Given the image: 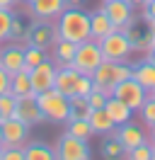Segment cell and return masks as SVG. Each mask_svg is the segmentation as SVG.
I'll list each match as a JSON object with an SVG mask.
<instances>
[{
	"mask_svg": "<svg viewBox=\"0 0 155 160\" xmlns=\"http://www.w3.org/2000/svg\"><path fill=\"white\" fill-rule=\"evenodd\" d=\"M56 29L61 39H68L73 44L90 39V15L80 8H66V10L58 15Z\"/></svg>",
	"mask_w": 155,
	"mask_h": 160,
	"instance_id": "6da1fadb",
	"label": "cell"
},
{
	"mask_svg": "<svg viewBox=\"0 0 155 160\" xmlns=\"http://www.w3.org/2000/svg\"><path fill=\"white\" fill-rule=\"evenodd\" d=\"M131 78V66L126 63V61H102L97 70L92 73V82H95V88L99 90H104L107 95H112L116 82H121V80Z\"/></svg>",
	"mask_w": 155,
	"mask_h": 160,
	"instance_id": "7a4b0ae2",
	"label": "cell"
},
{
	"mask_svg": "<svg viewBox=\"0 0 155 160\" xmlns=\"http://www.w3.org/2000/svg\"><path fill=\"white\" fill-rule=\"evenodd\" d=\"M37 102H39V109H41V114H44L46 121H53V124H66L68 121L70 102H68V97L61 95L56 88H48V90L39 92Z\"/></svg>",
	"mask_w": 155,
	"mask_h": 160,
	"instance_id": "3957f363",
	"label": "cell"
},
{
	"mask_svg": "<svg viewBox=\"0 0 155 160\" xmlns=\"http://www.w3.org/2000/svg\"><path fill=\"white\" fill-rule=\"evenodd\" d=\"M102 61H104V56H102V49H99V41L85 39V41L78 44L75 56L70 61V66H73L78 73H82V75H92Z\"/></svg>",
	"mask_w": 155,
	"mask_h": 160,
	"instance_id": "277c9868",
	"label": "cell"
},
{
	"mask_svg": "<svg viewBox=\"0 0 155 160\" xmlns=\"http://www.w3.org/2000/svg\"><path fill=\"white\" fill-rule=\"evenodd\" d=\"M99 49H102L104 61H126L133 53V41L121 29H114L112 34H107L104 39H99Z\"/></svg>",
	"mask_w": 155,
	"mask_h": 160,
	"instance_id": "5b68a950",
	"label": "cell"
},
{
	"mask_svg": "<svg viewBox=\"0 0 155 160\" xmlns=\"http://www.w3.org/2000/svg\"><path fill=\"white\" fill-rule=\"evenodd\" d=\"M92 150L85 138H78L73 133H63L56 143V160H90Z\"/></svg>",
	"mask_w": 155,
	"mask_h": 160,
	"instance_id": "8992f818",
	"label": "cell"
},
{
	"mask_svg": "<svg viewBox=\"0 0 155 160\" xmlns=\"http://www.w3.org/2000/svg\"><path fill=\"white\" fill-rule=\"evenodd\" d=\"M24 39H27V44H32V46H39V49L48 51L58 39V29L51 20H37L27 29Z\"/></svg>",
	"mask_w": 155,
	"mask_h": 160,
	"instance_id": "52a82bcc",
	"label": "cell"
},
{
	"mask_svg": "<svg viewBox=\"0 0 155 160\" xmlns=\"http://www.w3.org/2000/svg\"><path fill=\"white\" fill-rule=\"evenodd\" d=\"M12 117L19 119L22 124H27L29 129L32 126H37L41 124L44 119V114L39 109V102H37V92H27V95H19L17 97V104H15V112H12Z\"/></svg>",
	"mask_w": 155,
	"mask_h": 160,
	"instance_id": "ba28073f",
	"label": "cell"
},
{
	"mask_svg": "<svg viewBox=\"0 0 155 160\" xmlns=\"http://www.w3.org/2000/svg\"><path fill=\"white\" fill-rule=\"evenodd\" d=\"M112 95H114V97H119L121 102H126V104H128L133 112L141 109V104H143L145 97H148L145 88L138 82V80H133V78H126V80H121V82H116L114 90H112Z\"/></svg>",
	"mask_w": 155,
	"mask_h": 160,
	"instance_id": "9c48e42d",
	"label": "cell"
},
{
	"mask_svg": "<svg viewBox=\"0 0 155 160\" xmlns=\"http://www.w3.org/2000/svg\"><path fill=\"white\" fill-rule=\"evenodd\" d=\"M0 129H2V146L5 148H24L29 138V126L22 124L15 117H8V119L0 121Z\"/></svg>",
	"mask_w": 155,
	"mask_h": 160,
	"instance_id": "30bf717a",
	"label": "cell"
},
{
	"mask_svg": "<svg viewBox=\"0 0 155 160\" xmlns=\"http://www.w3.org/2000/svg\"><path fill=\"white\" fill-rule=\"evenodd\" d=\"M29 80H32V92H44L48 88H53V80H56V63L53 61H41L37 68L29 70Z\"/></svg>",
	"mask_w": 155,
	"mask_h": 160,
	"instance_id": "8fae6325",
	"label": "cell"
},
{
	"mask_svg": "<svg viewBox=\"0 0 155 160\" xmlns=\"http://www.w3.org/2000/svg\"><path fill=\"white\" fill-rule=\"evenodd\" d=\"M114 136L121 141L124 150H133L136 146H141V143H145V141H148L143 126H141V124H133L131 119L126 121V124H121V126H116Z\"/></svg>",
	"mask_w": 155,
	"mask_h": 160,
	"instance_id": "7c38bea8",
	"label": "cell"
},
{
	"mask_svg": "<svg viewBox=\"0 0 155 160\" xmlns=\"http://www.w3.org/2000/svg\"><path fill=\"white\" fill-rule=\"evenodd\" d=\"M82 73H78L73 66H58L56 68V80H53V88H56L61 95L66 97H73L78 88V80H80Z\"/></svg>",
	"mask_w": 155,
	"mask_h": 160,
	"instance_id": "4fadbf2b",
	"label": "cell"
},
{
	"mask_svg": "<svg viewBox=\"0 0 155 160\" xmlns=\"http://www.w3.org/2000/svg\"><path fill=\"white\" fill-rule=\"evenodd\" d=\"M99 10H102L107 17L116 24V29H119V27H124L126 22L133 17V8H131L126 0H104Z\"/></svg>",
	"mask_w": 155,
	"mask_h": 160,
	"instance_id": "5bb4252c",
	"label": "cell"
},
{
	"mask_svg": "<svg viewBox=\"0 0 155 160\" xmlns=\"http://www.w3.org/2000/svg\"><path fill=\"white\" fill-rule=\"evenodd\" d=\"M66 8L68 0H32L29 2V12L37 20H56Z\"/></svg>",
	"mask_w": 155,
	"mask_h": 160,
	"instance_id": "9a60e30c",
	"label": "cell"
},
{
	"mask_svg": "<svg viewBox=\"0 0 155 160\" xmlns=\"http://www.w3.org/2000/svg\"><path fill=\"white\" fill-rule=\"evenodd\" d=\"M0 66L8 70L10 75L24 68V46L22 44H8L0 49Z\"/></svg>",
	"mask_w": 155,
	"mask_h": 160,
	"instance_id": "2e32d148",
	"label": "cell"
},
{
	"mask_svg": "<svg viewBox=\"0 0 155 160\" xmlns=\"http://www.w3.org/2000/svg\"><path fill=\"white\" fill-rule=\"evenodd\" d=\"M131 78L138 80L145 88V92H153L155 90V63L148 58L138 61L136 66H131Z\"/></svg>",
	"mask_w": 155,
	"mask_h": 160,
	"instance_id": "e0dca14e",
	"label": "cell"
},
{
	"mask_svg": "<svg viewBox=\"0 0 155 160\" xmlns=\"http://www.w3.org/2000/svg\"><path fill=\"white\" fill-rule=\"evenodd\" d=\"M114 29H116V24L109 20L102 10H97V12L90 15V39L99 41V39H104L107 34H112Z\"/></svg>",
	"mask_w": 155,
	"mask_h": 160,
	"instance_id": "ac0fdd59",
	"label": "cell"
},
{
	"mask_svg": "<svg viewBox=\"0 0 155 160\" xmlns=\"http://www.w3.org/2000/svg\"><path fill=\"white\" fill-rule=\"evenodd\" d=\"M104 112L112 117V121H114L116 126H121V124H126V121L133 117V109L126 104V102H121L119 97H114V95H109L107 97V104H104Z\"/></svg>",
	"mask_w": 155,
	"mask_h": 160,
	"instance_id": "d6986e66",
	"label": "cell"
},
{
	"mask_svg": "<svg viewBox=\"0 0 155 160\" xmlns=\"http://www.w3.org/2000/svg\"><path fill=\"white\" fill-rule=\"evenodd\" d=\"M75 49H78V44L58 37L56 44L51 46V51H53V58H51V61L56 63V68H58V66H70V61H73V56H75Z\"/></svg>",
	"mask_w": 155,
	"mask_h": 160,
	"instance_id": "ffe728a7",
	"label": "cell"
},
{
	"mask_svg": "<svg viewBox=\"0 0 155 160\" xmlns=\"http://www.w3.org/2000/svg\"><path fill=\"white\" fill-rule=\"evenodd\" d=\"M87 121L92 126V133H102L104 136V133H114L116 131V124L112 121V117L104 109H92L90 117H87Z\"/></svg>",
	"mask_w": 155,
	"mask_h": 160,
	"instance_id": "44dd1931",
	"label": "cell"
},
{
	"mask_svg": "<svg viewBox=\"0 0 155 160\" xmlns=\"http://www.w3.org/2000/svg\"><path fill=\"white\" fill-rule=\"evenodd\" d=\"M24 160H56V148H48L46 143H27Z\"/></svg>",
	"mask_w": 155,
	"mask_h": 160,
	"instance_id": "7402d4cb",
	"label": "cell"
},
{
	"mask_svg": "<svg viewBox=\"0 0 155 160\" xmlns=\"http://www.w3.org/2000/svg\"><path fill=\"white\" fill-rule=\"evenodd\" d=\"M10 92L19 97V95H27L32 92V80H29V70H17V73H12L10 75Z\"/></svg>",
	"mask_w": 155,
	"mask_h": 160,
	"instance_id": "603a6c76",
	"label": "cell"
},
{
	"mask_svg": "<svg viewBox=\"0 0 155 160\" xmlns=\"http://www.w3.org/2000/svg\"><path fill=\"white\" fill-rule=\"evenodd\" d=\"M70 102V112H68V119H87L90 117V104H87V97L82 95H73V97H68Z\"/></svg>",
	"mask_w": 155,
	"mask_h": 160,
	"instance_id": "cb8c5ba5",
	"label": "cell"
},
{
	"mask_svg": "<svg viewBox=\"0 0 155 160\" xmlns=\"http://www.w3.org/2000/svg\"><path fill=\"white\" fill-rule=\"evenodd\" d=\"M66 124H68V126H66L68 133H73V136H78V138L90 141V136H92V126H90V121H87V119H68Z\"/></svg>",
	"mask_w": 155,
	"mask_h": 160,
	"instance_id": "d4e9b609",
	"label": "cell"
},
{
	"mask_svg": "<svg viewBox=\"0 0 155 160\" xmlns=\"http://www.w3.org/2000/svg\"><path fill=\"white\" fill-rule=\"evenodd\" d=\"M46 51L44 49H39V46H32V44H27L24 46V70H32V68H37L41 61H46Z\"/></svg>",
	"mask_w": 155,
	"mask_h": 160,
	"instance_id": "484cf974",
	"label": "cell"
},
{
	"mask_svg": "<svg viewBox=\"0 0 155 160\" xmlns=\"http://www.w3.org/2000/svg\"><path fill=\"white\" fill-rule=\"evenodd\" d=\"M102 155L109 158V160H116V158H124L126 150H124V146H121V141L114 136V138H107L104 143H102Z\"/></svg>",
	"mask_w": 155,
	"mask_h": 160,
	"instance_id": "4316f807",
	"label": "cell"
},
{
	"mask_svg": "<svg viewBox=\"0 0 155 160\" xmlns=\"http://www.w3.org/2000/svg\"><path fill=\"white\" fill-rule=\"evenodd\" d=\"M12 20H15V12L10 8H0V44L10 41V27H12Z\"/></svg>",
	"mask_w": 155,
	"mask_h": 160,
	"instance_id": "83f0119b",
	"label": "cell"
},
{
	"mask_svg": "<svg viewBox=\"0 0 155 160\" xmlns=\"http://www.w3.org/2000/svg\"><path fill=\"white\" fill-rule=\"evenodd\" d=\"M138 114H141V121L145 124V129L150 126V124H155V97L148 92V97H145V102L141 104V109H138Z\"/></svg>",
	"mask_w": 155,
	"mask_h": 160,
	"instance_id": "f1b7e54d",
	"label": "cell"
},
{
	"mask_svg": "<svg viewBox=\"0 0 155 160\" xmlns=\"http://www.w3.org/2000/svg\"><path fill=\"white\" fill-rule=\"evenodd\" d=\"M15 104H17V97L12 95V92H2L0 95V121L12 117V112H15Z\"/></svg>",
	"mask_w": 155,
	"mask_h": 160,
	"instance_id": "f546056e",
	"label": "cell"
},
{
	"mask_svg": "<svg viewBox=\"0 0 155 160\" xmlns=\"http://www.w3.org/2000/svg\"><path fill=\"white\" fill-rule=\"evenodd\" d=\"M124 158H128V160H153V146L145 141L141 146H136L133 150H126Z\"/></svg>",
	"mask_w": 155,
	"mask_h": 160,
	"instance_id": "4dcf8cb0",
	"label": "cell"
},
{
	"mask_svg": "<svg viewBox=\"0 0 155 160\" xmlns=\"http://www.w3.org/2000/svg\"><path fill=\"white\" fill-rule=\"evenodd\" d=\"M107 95L104 90H99V88H92V92L87 95V104H90V109H104L107 104Z\"/></svg>",
	"mask_w": 155,
	"mask_h": 160,
	"instance_id": "1f68e13d",
	"label": "cell"
},
{
	"mask_svg": "<svg viewBox=\"0 0 155 160\" xmlns=\"http://www.w3.org/2000/svg\"><path fill=\"white\" fill-rule=\"evenodd\" d=\"M92 88H95L92 75H80V80H78V88H75V95H82V97H87V95L92 92Z\"/></svg>",
	"mask_w": 155,
	"mask_h": 160,
	"instance_id": "d6a6232c",
	"label": "cell"
},
{
	"mask_svg": "<svg viewBox=\"0 0 155 160\" xmlns=\"http://www.w3.org/2000/svg\"><path fill=\"white\" fill-rule=\"evenodd\" d=\"M143 20L148 22V27H155V0H148L143 5Z\"/></svg>",
	"mask_w": 155,
	"mask_h": 160,
	"instance_id": "836d02e7",
	"label": "cell"
},
{
	"mask_svg": "<svg viewBox=\"0 0 155 160\" xmlns=\"http://www.w3.org/2000/svg\"><path fill=\"white\" fill-rule=\"evenodd\" d=\"M22 37H24V24H22L19 17H15L12 27H10V39H22Z\"/></svg>",
	"mask_w": 155,
	"mask_h": 160,
	"instance_id": "e575fe53",
	"label": "cell"
},
{
	"mask_svg": "<svg viewBox=\"0 0 155 160\" xmlns=\"http://www.w3.org/2000/svg\"><path fill=\"white\" fill-rule=\"evenodd\" d=\"M2 160H24V148H5Z\"/></svg>",
	"mask_w": 155,
	"mask_h": 160,
	"instance_id": "d590c367",
	"label": "cell"
},
{
	"mask_svg": "<svg viewBox=\"0 0 155 160\" xmlns=\"http://www.w3.org/2000/svg\"><path fill=\"white\" fill-rule=\"evenodd\" d=\"M8 90H10V73L0 66V95H2V92H8Z\"/></svg>",
	"mask_w": 155,
	"mask_h": 160,
	"instance_id": "8d00e7d4",
	"label": "cell"
},
{
	"mask_svg": "<svg viewBox=\"0 0 155 160\" xmlns=\"http://www.w3.org/2000/svg\"><path fill=\"white\" fill-rule=\"evenodd\" d=\"M145 136H148V143H150V146H155V124H150V126H148Z\"/></svg>",
	"mask_w": 155,
	"mask_h": 160,
	"instance_id": "74e56055",
	"label": "cell"
},
{
	"mask_svg": "<svg viewBox=\"0 0 155 160\" xmlns=\"http://www.w3.org/2000/svg\"><path fill=\"white\" fill-rule=\"evenodd\" d=\"M17 2H19V0H0V8H10V10H12Z\"/></svg>",
	"mask_w": 155,
	"mask_h": 160,
	"instance_id": "f35d334b",
	"label": "cell"
},
{
	"mask_svg": "<svg viewBox=\"0 0 155 160\" xmlns=\"http://www.w3.org/2000/svg\"><path fill=\"white\" fill-rule=\"evenodd\" d=\"M126 2H128L131 8H143V5L148 2V0H126Z\"/></svg>",
	"mask_w": 155,
	"mask_h": 160,
	"instance_id": "ab89813d",
	"label": "cell"
},
{
	"mask_svg": "<svg viewBox=\"0 0 155 160\" xmlns=\"http://www.w3.org/2000/svg\"><path fill=\"white\" fill-rule=\"evenodd\" d=\"M82 5V0H68V8H80Z\"/></svg>",
	"mask_w": 155,
	"mask_h": 160,
	"instance_id": "60d3db41",
	"label": "cell"
},
{
	"mask_svg": "<svg viewBox=\"0 0 155 160\" xmlns=\"http://www.w3.org/2000/svg\"><path fill=\"white\" fill-rule=\"evenodd\" d=\"M145 58H148V61H153V63H155V49H150V51H148V53H145Z\"/></svg>",
	"mask_w": 155,
	"mask_h": 160,
	"instance_id": "b9f144b4",
	"label": "cell"
},
{
	"mask_svg": "<svg viewBox=\"0 0 155 160\" xmlns=\"http://www.w3.org/2000/svg\"><path fill=\"white\" fill-rule=\"evenodd\" d=\"M2 150H5V146H2V143H0V160H2Z\"/></svg>",
	"mask_w": 155,
	"mask_h": 160,
	"instance_id": "7bdbcfd3",
	"label": "cell"
},
{
	"mask_svg": "<svg viewBox=\"0 0 155 160\" xmlns=\"http://www.w3.org/2000/svg\"><path fill=\"white\" fill-rule=\"evenodd\" d=\"M0 143H2V129H0Z\"/></svg>",
	"mask_w": 155,
	"mask_h": 160,
	"instance_id": "ee69618b",
	"label": "cell"
},
{
	"mask_svg": "<svg viewBox=\"0 0 155 160\" xmlns=\"http://www.w3.org/2000/svg\"><path fill=\"white\" fill-rule=\"evenodd\" d=\"M153 160H155V146H153Z\"/></svg>",
	"mask_w": 155,
	"mask_h": 160,
	"instance_id": "f6af8a7d",
	"label": "cell"
},
{
	"mask_svg": "<svg viewBox=\"0 0 155 160\" xmlns=\"http://www.w3.org/2000/svg\"><path fill=\"white\" fill-rule=\"evenodd\" d=\"M22 2H27V5H29V2H32V0H22Z\"/></svg>",
	"mask_w": 155,
	"mask_h": 160,
	"instance_id": "bcb514c9",
	"label": "cell"
},
{
	"mask_svg": "<svg viewBox=\"0 0 155 160\" xmlns=\"http://www.w3.org/2000/svg\"><path fill=\"white\" fill-rule=\"evenodd\" d=\"M150 95H153V97H155V90H153V92H150Z\"/></svg>",
	"mask_w": 155,
	"mask_h": 160,
	"instance_id": "7dc6e473",
	"label": "cell"
},
{
	"mask_svg": "<svg viewBox=\"0 0 155 160\" xmlns=\"http://www.w3.org/2000/svg\"><path fill=\"white\" fill-rule=\"evenodd\" d=\"M153 32H155V27H153Z\"/></svg>",
	"mask_w": 155,
	"mask_h": 160,
	"instance_id": "c3c4849f",
	"label": "cell"
}]
</instances>
